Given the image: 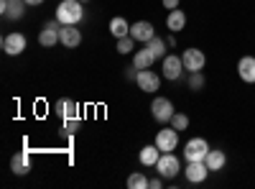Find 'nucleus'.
Instances as JSON below:
<instances>
[{"instance_id":"7","label":"nucleus","mask_w":255,"mask_h":189,"mask_svg":"<svg viewBox=\"0 0 255 189\" xmlns=\"http://www.w3.org/2000/svg\"><path fill=\"white\" fill-rule=\"evenodd\" d=\"M181 61H184V69L191 74V72H202L204 69V64H207V56H204V51L202 49H186L184 54H181Z\"/></svg>"},{"instance_id":"33","label":"nucleus","mask_w":255,"mask_h":189,"mask_svg":"<svg viewBox=\"0 0 255 189\" xmlns=\"http://www.w3.org/2000/svg\"><path fill=\"white\" fill-rule=\"evenodd\" d=\"M79 3H87V0H79Z\"/></svg>"},{"instance_id":"16","label":"nucleus","mask_w":255,"mask_h":189,"mask_svg":"<svg viewBox=\"0 0 255 189\" xmlns=\"http://www.w3.org/2000/svg\"><path fill=\"white\" fill-rule=\"evenodd\" d=\"M238 74L243 82H248V85H255V56H240L238 61Z\"/></svg>"},{"instance_id":"27","label":"nucleus","mask_w":255,"mask_h":189,"mask_svg":"<svg viewBox=\"0 0 255 189\" xmlns=\"http://www.w3.org/2000/svg\"><path fill=\"white\" fill-rule=\"evenodd\" d=\"M171 128H176L179 133L186 131V128H189V115H184V113H174V118H171Z\"/></svg>"},{"instance_id":"24","label":"nucleus","mask_w":255,"mask_h":189,"mask_svg":"<svg viewBox=\"0 0 255 189\" xmlns=\"http://www.w3.org/2000/svg\"><path fill=\"white\" fill-rule=\"evenodd\" d=\"M135 44H138V41H135L133 36H123V38H118V54H130V51L135 49Z\"/></svg>"},{"instance_id":"11","label":"nucleus","mask_w":255,"mask_h":189,"mask_svg":"<svg viewBox=\"0 0 255 189\" xmlns=\"http://www.w3.org/2000/svg\"><path fill=\"white\" fill-rule=\"evenodd\" d=\"M59 28H61L59 20H49V23L41 28V33H38V44H41V46H46V49L61 44V41H59Z\"/></svg>"},{"instance_id":"5","label":"nucleus","mask_w":255,"mask_h":189,"mask_svg":"<svg viewBox=\"0 0 255 189\" xmlns=\"http://www.w3.org/2000/svg\"><path fill=\"white\" fill-rule=\"evenodd\" d=\"M209 154V143L204 138H191L184 146V159L186 161H204Z\"/></svg>"},{"instance_id":"15","label":"nucleus","mask_w":255,"mask_h":189,"mask_svg":"<svg viewBox=\"0 0 255 189\" xmlns=\"http://www.w3.org/2000/svg\"><path fill=\"white\" fill-rule=\"evenodd\" d=\"M10 172L15 177H26L31 172V154L28 151H18L13 159H10Z\"/></svg>"},{"instance_id":"25","label":"nucleus","mask_w":255,"mask_h":189,"mask_svg":"<svg viewBox=\"0 0 255 189\" xmlns=\"http://www.w3.org/2000/svg\"><path fill=\"white\" fill-rule=\"evenodd\" d=\"M128 187H130V189H145L148 187V179L143 177V172H135V174L128 177Z\"/></svg>"},{"instance_id":"32","label":"nucleus","mask_w":255,"mask_h":189,"mask_svg":"<svg viewBox=\"0 0 255 189\" xmlns=\"http://www.w3.org/2000/svg\"><path fill=\"white\" fill-rule=\"evenodd\" d=\"M44 0H26V5H41Z\"/></svg>"},{"instance_id":"14","label":"nucleus","mask_w":255,"mask_h":189,"mask_svg":"<svg viewBox=\"0 0 255 189\" xmlns=\"http://www.w3.org/2000/svg\"><path fill=\"white\" fill-rule=\"evenodd\" d=\"M59 41L64 49H77L82 44V33L77 26H61L59 28Z\"/></svg>"},{"instance_id":"2","label":"nucleus","mask_w":255,"mask_h":189,"mask_svg":"<svg viewBox=\"0 0 255 189\" xmlns=\"http://www.w3.org/2000/svg\"><path fill=\"white\" fill-rule=\"evenodd\" d=\"M174 102L168 100V97H163V95H156L153 97V102H151V115H153V120L156 123H171V118H174Z\"/></svg>"},{"instance_id":"9","label":"nucleus","mask_w":255,"mask_h":189,"mask_svg":"<svg viewBox=\"0 0 255 189\" xmlns=\"http://www.w3.org/2000/svg\"><path fill=\"white\" fill-rule=\"evenodd\" d=\"M184 177H186L189 184H202V182L209 177V166H207L204 161H186Z\"/></svg>"},{"instance_id":"12","label":"nucleus","mask_w":255,"mask_h":189,"mask_svg":"<svg viewBox=\"0 0 255 189\" xmlns=\"http://www.w3.org/2000/svg\"><path fill=\"white\" fill-rule=\"evenodd\" d=\"M130 36L138 41V44H148L153 36H156V28L151 20H135V23L130 26Z\"/></svg>"},{"instance_id":"13","label":"nucleus","mask_w":255,"mask_h":189,"mask_svg":"<svg viewBox=\"0 0 255 189\" xmlns=\"http://www.w3.org/2000/svg\"><path fill=\"white\" fill-rule=\"evenodd\" d=\"M0 13L8 20H18L26 13V0H0Z\"/></svg>"},{"instance_id":"19","label":"nucleus","mask_w":255,"mask_h":189,"mask_svg":"<svg viewBox=\"0 0 255 189\" xmlns=\"http://www.w3.org/2000/svg\"><path fill=\"white\" fill-rule=\"evenodd\" d=\"M153 61H156V54L148 49V46H143V49H138V51L133 54V67H135V69H151Z\"/></svg>"},{"instance_id":"20","label":"nucleus","mask_w":255,"mask_h":189,"mask_svg":"<svg viewBox=\"0 0 255 189\" xmlns=\"http://www.w3.org/2000/svg\"><path fill=\"white\" fill-rule=\"evenodd\" d=\"M204 164L209 166V172H222V169H225V164H227V154L220 151V149H209Z\"/></svg>"},{"instance_id":"29","label":"nucleus","mask_w":255,"mask_h":189,"mask_svg":"<svg viewBox=\"0 0 255 189\" xmlns=\"http://www.w3.org/2000/svg\"><path fill=\"white\" fill-rule=\"evenodd\" d=\"M163 187V177H156V179H148V189H161Z\"/></svg>"},{"instance_id":"30","label":"nucleus","mask_w":255,"mask_h":189,"mask_svg":"<svg viewBox=\"0 0 255 189\" xmlns=\"http://www.w3.org/2000/svg\"><path fill=\"white\" fill-rule=\"evenodd\" d=\"M179 3H181V0H163V8H168V10H176V8H179Z\"/></svg>"},{"instance_id":"31","label":"nucleus","mask_w":255,"mask_h":189,"mask_svg":"<svg viewBox=\"0 0 255 189\" xmlns=\"http://www.w3.org/2000/svg\"><path fill=\"white\" fill-rule=\"evenodd\" d=\"M135 74H138V72H135V67H130V69L125 72V77H128V79H133V82H135Z\"/></svg>"},{"instance_id":"4","label":"nucleus","mask_w":255,"mask_h":189,"mask_svg":"<svg viewBox=\"0 0 255 189\" xmlns=\"http://www.w3.org/2000/svg\"><path fill=\"white\" fill-rule=\"evenodd\" d=\"M135 85H138L143 92H148V95H156V92L161 90V77H158L153 69H138Z\"/></svg>"},{"instance_id":"26","label":"nucleus","mask_w":255,"mask_h":189,"mask_svg":"<svg viewBox=\"0 0 255 189\" xmlns=\"http://www.w3.org/2000/svg\"><path fill=\"white\" fill-rule=\"evenodd\" d=\"M189 90H194V92L204 90V74L202 72H191L189 74Z\"/></svg>"},{"instance_id":"1","label":"nucleus","mask_w":255,"mask_h":189,"mask_svg":"<svg viewBox=\"0 0 255 189\" xmlns=\"http://www.w3.org/2000/svg\"><path fill=\"white\" fill-rule=\"evenodd\" d=\"M84 18V8L79 0H61L56 8V20L61 26H79V20Z\"/></svg>"},{"instance_id":"17","label":"nucleus","mask_w":255,"mask_h":189,"mask_svg":"<svg viewBox=\"0 0 255 189\" xmlns=\"http://www.w3.org/2000/svg\"><path fill=\"white\" fill-rule=\"evenodd\" d=\"M56 115L61 118V120H67V118H77V113H79V105L74 102V100H69V97H61V100H56Z\"/></svg>"},{"instance_id":"28","label":"nucleus","mask_w":255,"mask_h":189,"mask_svg":"<svg viewBox=\"0 0 255 189\" xmlns=\"http://www.w3.org/2000/svg\"><path fill=\"white\" fill-rule=\"evenodd\" d=\"M77 131H79V118H67V120H64V133L74 136Z\"/></svg>"},{"instance_id":"22","label":"nucleus","mask_w":255,"mask_h":189,"mask_svg":"<svg viewBox=\"0 0 255 189\" xmlns=\"http://www.w3.org/2000/svg\"><path fill=\"white\" fill-rule=\"evenodd\" d=\"M110 33H113L115 38H123V36H130V23H128L125 18L115 15V18L110 20Z\"/></svg>"},{"instance_id":"23","label":"nucleus","mask_w":255,"mask_h":189,"mask_svg":"<svg viewBox=\"0 0 255 189\" xmlns=\"http://www.w3.org/2000/svg\"><path fill=\"white\" fill-rule=\"evenodd\" d=\"M145 46H148V49H151V51L156 54V59H163V56H166V46H168V41H163L161 36H153V38L148 41Z\"/></svg>"},{"instance_id":"6","label":"nucleus","mask_w":255,"mask_h":189,"mask_svg":"<svg viewBox=\"0 0 255 189\" xmlns=\"http://www.w3.org/2000/svg\"><path fill=\"white\" fill-rule=\"evenodd\" d=\"M181 72H186L181 56H176V54H166V56H163V67H161V77L176 82V79L181 77Z\"/></svg>"},{"instance_id":"18","label":"nucleus","mask_w":255,"mask_h":189,"mask_svg":"<svg viewBox=\"0 0 255 189\" xmlns=\"http://www.w3.org/2000/svg\"><path fill=\"white\" fill-rule=\"evenodd\" d=\"M166 26H168V31H171V33L184 31V28H186V13H184L181 8L168 10V15H166Z\"/></svg>"},{"instance_id":"21","label":"nucleus","mask_w":255,"mask_h":189,"mask_svg":"<svg viewBox=\"0 0 255 189\" xmlns=\"http://www.w3.org/2000/svg\"><path fill=\"white\" fill-rule=\"evenodd\" d=\"M161 159V149L156 143H151V146H143L140 149V154H138V161L143 164V166H156V161Z\"/></svg>"},{"instance_id":"3","label":"nucleus","mask_w":255,"mask_h":189,"mask_svg":"<svg viewBox=\"0 0 255 189\" xmlns=\"http://www.w3.org/2000/svg\"><path fill=\"white\" fill-rule=\"evenodd\" d=\"M156 172H158V177H163V179H174V177H179V172H184V169H181V161H179L174 154H161V159L156 161Z\"/></svg>"},{"instance_id":"8","label":"nucleus","mask_w":255,"mask_h":189,"mask_svg":"<svg viewBox=\"0 0 255 189\" xmlns=\"http://www.w3.org/2000/svg\"><path fill=\"white\" fill-rule=\"evenodd\" d=\"M156 146L161 149V154L176 151V146H179V131L176 128H161L156 133Z\"/></svg>"},{"instance_id":"10","label":"nucleus","mask_w":255,"mask_h":189,"mask_svg":"<svg viewBox=\"0 0 255 189\" xmlns=\"http://www.w3.org/2000/svg\"><path fill=\"white\" fill-rule=\"evenodd\" d=\"M26 36L23 33H18V31H13V33H5L3 36V51L8 54V56H18V54H23L26 51Z\"/></svg>"}]
</instances>
